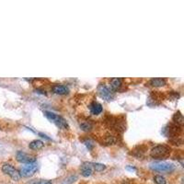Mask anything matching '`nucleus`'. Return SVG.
<instances>
[{"mask_svg":"<svg viewBox=\"0 0 184 184\" xmlns=\"http://www.w3.org/2000/svg\"><path fill=\"white\" fill-rule=\"evenodd\" d=\"M170 153L169 147L164 145H158L154 146L151 151H150V156L153 158H158V159H162L166 157H168Z\"/></svg>","mask_w":184,"mask_h":184,"instance_id":"f257e3e1","label":"nucleus"},{"mask_svg":"<svg viewBox=\"0 0 184 184\" xmlns=\"http://www.w3.org/2000/svg\"><path fill=\"white\" fill-rule=\"evenodd\" d=\"M44 115H45V117H46L48 120H50L51 121L54 122V124H55L59 128H62V129H66V128H68L67 121H66L63 117H61V116L55 114L54 112L48 111H44Z\"/></svg>","mask_w":184,"mask_h":184,"instance_id":"f03ea898","label":"nucleus"},{"mask_svg":"<svg viewBox=\"0 0 184 184\" xmlns=\"http://www.w3.org/2000/svg\"><path fill=\"white\" fill-rule=\"evenodd\" d=\"M150 169L158 172H172L175 170V166L169 162H153L150 164Z\"/></svg>","mask_w":184,"mask_h":184,"instance_id":"7ed1b4c3","label":"nucleus"},{"mask_svg":"<svg viewBox=\"0 0 184 184\" xmlns=\"http://www.w3.org/2000/svg\"><path fill=\"white\" fill-rule=\"evenodd\" d=\"M38 169V164L37 162H33V163H28L25 164L24 166H22L19 169V174L22 177L25 178H29V177H32V175L35 174V172Z\"/></svg>","mask_w":184,"mask_h":184,"instance_id":"20e7f679","label":"nucleus"},{"mask_svg":"<svg viewBox=\"0 0 184 184\" xmlns=\"http://www.w3.org/2000/svg\"><path fill=\"white\" fill-rule=\"evenodd\" d=\"M98 92H99V95L105 101H112L114 98V94L113 92L104 84H101L98 87Z\"/></svg>","mask_w":184,"mask_h":184,"instance_id":"39448f33","label":"nucleus"},{"mask_svg":"<svg viewBox=\"0 0 184 184\" xmlns=\"http://www.w3.org/2000/svg\"><path fill=\"white\" fill-rule=\"evenodd\" d=\"M2 171L5 173V174H7V175H9L13 180H15V181H19V179H20V174H19V172L13 167V166H11V165H9V164H4L3 166H2Z\"/></svg>","mask_w":184,"mask_h":184,"instance_id":"423d86ee","label":"nucleus"},{"mask_svg":"<svg viewBox=\"0 0 184 184\" xmlns=\"http://www.w3.org/2000/svg\"><path fill=\"white\" fill-rule=\"evenodd\" d=\"M179 132H180V126L173 124H168L163 130V134L168 137H177Z\"/></svg>","mask_w":184,"mask_h":184,"instance_id":"0eeeda50","label":"nucleus"},{"mask_svg":"<svg viewBox=\"0 0 184 184\" xmlns=\"http://www.w3.org/2000/svg\"><path fill=\"white\" fill-rule=\"evenodd\" d=\"M16 158L19 162L20 163H25V164H28V163H33V162H36V159L35 158L29 156L28 154H26L25 152L23 151H18L17 154H16Z\"/></svg>","mask_w":184,"mask_h":184,"instance_id":"6e6552de","label":"nucleus"},{"mask_svg":"<svg viewBox=\"0 0 184 184\" xmlns=\"http://www.w3.org/2000/svg\"><path fill=\"white\" fill-rule=\"evenodd\" d=\"M93 173V163L85 162L81 166V174L83 177H89Z\"/></svg>","mask_w":184,"mask_h":184,"instance_id":"1a4fd4ad","label":"nucleus"},{"mask_svg":"<svg viewBox=\"0 0 184 184\" xmlns=\"http://www.w3.org/2000/svg\"><path fill=\"white\" fill-rule=\"evenodd\" d=\"M52 90L53 93H55L57 95H66L69 92V88L64 85H54V86H53Z\"/></svg>","mask_w":184,"mask_h":184,"instance_id":"9d476101","label":"nucleus"},{"mask_svg":"<svg viewBox=\"0 0 184 184\" xmlns=\"http://www.w3.org/2000/svg\"><path fill=\"white\" fill-rule=\"evenodd\" d=\"M89 110H90V112L93 115H99L103 111L102 105L99 102H96V101H93L89 105Z\"/></svg>","mask_w":184,"mask_h":184,"instance_id":"9b49d317","label":"nucleus"},{"mask_svg":"<svg viewBox=\"0 0 184 184\" xmlns=\"http://www.w3.org/2000/svg\"><path fill=\"white\" fill-rule=\"evenodd\" d=\"M167 84V80L165 78L162 77H156V78H152L149 81V85L152 87H163Z\"/></svg>","mask_w":184,"mask_h":184,"instance_id":"f8f14e48","label":"nucleus"},{"mask_svg":"<svg viewBox=\"0 0 184 184\" xmlns=\"http://www.w3.org/2000/svg\"><path fill=\"white\" fill-rule=\"evenodd\" d=\"M44 146V143L42 140H33L29 144V147L32 150H40Z\"/></svg>","mask_w":184,"mask_h":184,"instance_id":"ddd939ff","label":"nucleus"},{"mask_svg":"<svg viewBox=\"0 0 184 184\" xmlns=\"http://www.w3.org/2000/svg\"><path fill=\"white\" fill-rule=\"evenodd\" d=\"M174 124L179 125V126H182L183 124H184V119H183V116L181 114L180 111H177L174 115H173V118H172Z\"/></svg>","mask_w":184,"mask_h":184,"instance_id":"4468645a","label":"nucleus"},{"mask_svg":"<svg viewBox=\"0 0 184 184\" xmlns=\"http://www.w3.org/2000/svg\"><path fill=\"white\" fill-rule=\"evenodd\" d=\"M121 87V78L115 77V78H112L111 80V90L112 92L117 91Z\"/></svg>","mask_w":184,"mask_h":184,"instance_id":"2eb2a0df","label":"nucleus"},{"mask_svg":"<svg viewBox=\"0 0 184 184\" xmlns=\"http://www.w3.org/2000/svg\"><path fill=\"white\" fill-rule=\"evenodd\" d=\"M79 126H80L81 130H83L85 132H88V131H90L92 128H93V124H92V122L90 121H80Z\"/></svg>","mask_w":184,"mask_h":184,"instance_id":"dca6fc26","label":"nucleus"},{"mask_svg":"<svg viewBox=\"0 0 184 184\" xmlns=\"http://www.w3.org/2000/svg\"><path fill=\"white\" fill-rule=\"evenodd\" d=\"M154 181L156 184H166L167 183V180L166 179L161 176V175H157L154 177Z\"/></svg>","mask_w":184,"mask_h":184,"instance_id":"f3484780","label":"nucleus"},{"mask_svg":"<svg viewBox=\"0 0 184 184\" xmlns=\"http://www.w3.org/2000/svg\"><path fill=\"white\" fill-rule=\"evenodd\" d=\"M106 169V166L101 163H93V169H95L98 172L103 171Z\"/></svg>","mask_w":184,"mask_h":184,"instance_id":"a211bd4d","label":"nucleus"},{"mask_svg":"<svg viewBox=\"0 0 184 184\" xmlns=\"http://www.w3.org/2000/svg\"><path fill=\"white\" fill-rule=\"evenodd\" d=\"M115 142H116V139H115L114 136H112V135H107V136H105L104 143H105L106 145H112V144H114Z\"/></svg>","mask_w":184,"mask_h":184,"instance_id":"6ab92c4d","label":"nucleus"},{"mask_svg":"<svg viewBox=\"0 0 184 184\" xmlns=\"http://www.w3.org/2000/svg\"><path fill=\"white\" fill-rule=\"evenodd\" d=\"M84 144L86 145V146L87 147V149L88 150H91V149H93V147H94V142L92 141L91 139H88V138H87L86 140H84Z\"/></svg>","mask_w":184,"mask_h":184,"instance_id":"aec40b11","label":"nucleus"},{"mask_svg":"<svg viewBox=\"0 0 184 184\" xmlns=\"http://www.w3.org/2000/svg\"><path fill=\"white\" fill-rule=\"evenodd\" d=\"M32 184H53V183L50 180H39V181H34Z\"/></svg>","mask_w":184,"mask_h":184,"instance_id":"412c9836","label":"nucleus"},{"mask_svg":"<svg viewBox=\"0 0 184 184\" xmlns=\"http://www.w3.org/2000/svg\"><path fill=\"white\" fill-rule=\"evenodd\" d=\"M39 135H41V137L45 138V139H47V140H51V138H49L46 135H44V134H43V133H39Z\"/></svg>","mask_w":184,"mask_h":184,"instance_id":"4be33fe9","label":"nucleus"},{"mask_svg":"<svg viewBox=\"0 0 184 184\" xmlns=\"http://www.w3.org/2000/svg\"><path fill=\"white\" fill-rule=\"evenodd\" d=\"M126 169H127V170H131V171H133V170H135V168H134V167H129V166H127V167H126Z\"/></svg>","mask_w":184,"mask_h":184,"instance_id":"5701e85b","label":"nucleus"},{"mask_svg":"<svg viewBox=\"0 0 184 184\" xmlns=\"http://www.w3.org/2000/svg\"><path fill=\"white\" fill-rule=\"evenodd\" d=\"M122 184H128V182H125V181H124V183H122Z\"/></svg>","mask_w":184,"mask_h":184,"instance_id":"b1692460","label":"nucleus"}]
</instances>
